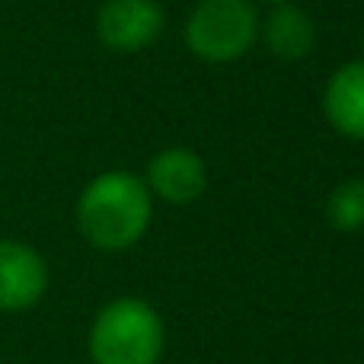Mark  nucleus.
<instances>
[{"label":"nucleus","mask_w":364,"mask_h":364,"mask_svg":"<svg viewBox=\"0 0 364 364\" xmlns=\"http://www.w3.org/2000/svg\"><path fill=\"white\" fill-rule=\"evenodd\" d=\"M154 218V195L128 170L100 173L77 198V227L102 252H125L144 240Z\"/></svg>","instance_id":"1"},{"label":"nucleus","mask_w":364,"mask_h":364,"mask_svg":"<svg viewBox=\"0 0 364 364\" xmlns=\"http://www.w3.org/2000/svg\"><path fill=\"white\" fill-rule=\"evenodd\" d=\"M166 326L157 307L141 297H115L93 316L87 352L93 364H160Z\"/></svg>","instance_id":"2"},{"label":"nucleus","mask_w":364,"mask_h":364,"mask_svg":"<svg viewBox=\"0 0 364 364\" xmlns=\"http://www.w3.org/2000/svg\"><path fill=\"white\" fill-rule=\"evenodd\" d=\"M259 36V16L250 0H198L186 23V45L205 61H237Z\"/></svg>","instance_id":"3"},{"label":"nucleus","mask_w":364,"mask_h":364,"mask_svg":"<svg viewBox=\"0 0 364 364\" xmlns=\"http://www.w3.org/2000/svg\"><path fill=\"white\" fill-rule=\"evenodd\" d=\"M164 10L157 0H106L96 13V36L106 48L132 55L157 42Z\"/></svg>","instance_id":"4"},{"label":"nucleus","mask_w":364,"mask_h":364,"mask_svg":"<svg viewBox=\"0 0 364 364\" xmlns=\"http://www.w3.org/2000/svg\"><path fill=\"white\" fill-rule=\"evenodd\" d=\"M48 291V262L19 240H0V314L32 310Z\"/></svg>","instance_id":"5"},{"label":"nucleus","mask_w":364,"mask_h":364,"mask_svg":"<svg viewBox=\"0 0 364 364\" xmlns=\"http://www.w3.org/2000/svg\"><path fill=\"white\" fill-rule=\"evenodd\" d=\"M144 186L166 205H192L208 188L205 160L188 147H166L147 164Z\"/></svg>","instance_id":"6"},{"label":"nucleus","mask_w":364,"mask_h":364,"mask_svg":"<svg viewBox=\"0 0 364 364\" xmlns=\"http://www.w3.org/2000/svg\"><path fill=\"white\" fill-rule=\"evenodd\" d=\"M329 125L352 141H364V61H348L329 77L323 93Z\"/></svg>","instance_id":"7"},{"label":"nucleus","mask_w":364,"mask_h":364,"mask_svg":"<svg viewBox=\"0 0 364 364\" xmlns=\"http://www.w3.org/2000/svg\"><path fill=\"white\" fill-rule=\"evenodd\" d=\"M314 42H316L314 19L301 6L278 4L275 13L269 16V23H265V45H269L272 55L284 58V61H297V58L310 55Z\"/></svg>","instance_id":"8"},{"label":"nucleus","mask_w":364,"mask_h":364,"mask_svg":"<svg viewBox=\"0 0 364 364\" xmlns=\"http://www.w3.org/2000/svg\"><path fill=\"white\" fill-rule=\"evenodd\" d=\"M326 218L339 233H355L364 227V179H348L333 188L326 201Z\"/></svg>","instance_id":"9"},{"label":"nucleus","mask_w":364,"mask_h":364,"mask_svg":"<svg viewBox=\"0 0 364 364\" xmlns=\"http://www.w3.org/2000/svg\"><path fill=\"white\" fill-rule=\"evenodd\" d=\"M272 4H288V0H272Z\"/></svg>","instance_id":"10"}]
</instances>
